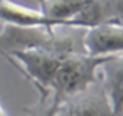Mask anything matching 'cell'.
<instances>
[{"label":"cell","instance_id":"ba28073f","mask_svg":"<svg viewBox=\"0 0 123 116\" xmlns=\"http://www.w3.org/2000/svg\"><path fill=\"white\" fill-rule=\"evenodd\" d=\"M86 0H39L41 12L49 19L62 22L66 27L76 29L73 19L83 10Z\"/></svg>","mask_w":123,"mask_h":116},{"label":"cell","instance_id":"5b68a950","mask_svg":"<svg viewBox=\"0 0 123 116\" xmlns=\"http://www.w3.org/2000/svg\"><path fill=\"white\" fill-rule=\"evenodd\" d=\"M123 25L121 20H111L88 27L83 37V52L94 57L121 56Z\"/></svg>","mask_w":123,"mask_h":116},{"label":"cell","instance_id":"52a82bcc","mask_svg":"<svg viewBox=\"0 0 123 116\" xmlns=\"http://www.w3.org/2000/svg\"><path fill=\"white\" fill-rule=\"evenodd\" d=\"M98 79L101 82V87L111 103L116 114L121 116L123 109V59L121 56H116L105 62L98 71Z\"/></svg>","mask_w":123,"mask_h":116},{"label":"cell","instance_id":"30bf717a","mask_svg":"<svg viewBox=\"0 0 123 116\" xmlns=\"http://www.w3.org/2000/svg\"><path fill=\"white\" fill-rule=\"evenodd\" d=\"M0 56H2V57H4V59H5L7 62H10V66H12V67H15V69H17V71H19V72H20V74L24 76V71L20 69V66L17 64V61H14V59H12V57H10L9 54H5V52H4L2 49H0ZM24 77H25V76H24Z\"/></svg>","mask_w":123,"mask_h":116},{"label":"cell","instance_id":"6da1fadb","mask_svg":"<svg viewBox=\"0 0 123 116\" xmlns=\"http://www.w3.org/2000/svg\"><path fill=\"white\" fill-rule=\"evenodd\" d=\"M113 57L116 56L94 57V56H88L78 51L66 54L51 84V93L57 96L59 99L66 101L68 98L84 91L98 79L99 67Z\"/></svg>","mask_w":123,"mask_h":116},{"label":"cell","instance_id":"277c9868","mask_svg":"<svg viewBox=\"0 0 123 116\" xmlns=\"http://www.w3.org/2000/svg\"><path fill=\"white\" fill-rule=\"evenodd\" d=\"M57 113L61 116H120L108 101L99 79L84 91L68 98Z\"/></svg>","mask_w":123,"mask_h":116},{"label":"cell","instance_id":"8992f818","mask_svg":"<svg viewBox=\"0 0 123 116\" xmlns=\"http://www.w3.org/2000/svg\"><path fill=\"white\" fill-rule=\"evenodd\" d=\"M0 22L20 27H66L62 22L49 19L41 10L24 7L20 4L10 2V0H0Z\"/></svg>","mask_w":123,"mask_h":116},{"label":"cell","instance_id":"3957f363","mask_svg":"<svg viewBox=\"0 0 123 116\" xmlns=\"http://www.w3.org/2000/svg\"><path fill=\"white\" fill-rule=\"evenodd\" d=\"M64 56L66 54H57L44 49L10 52V57L17 61V64L24 71L25 79H29L39 89V94L51 91V84L54 81V76Z\"/></svg>","mask_w":123,"mask_h":116},{"label":"cell","instance_id":"8fae6325","mask_svg":"<svg viewBox=\"0 0 123 116\" xmlns=\"http://www.w3.org/2000/svg\"><path fill=\"white\" fill-rule=\"evenodd\" d=\"M0 116H9V114L5 113V109H4V106H2V103H0Z\"/></svg>","mask_w":123,"mask_h":116},{"label":"cell","instance_id":"7c38bea8","mask_svg":"<svg viewBox=\"0 0 123 116\" xmlns=\"http://www.w3.org/2000/svg\"><path fill=\"white\" fill-rule=\"evenodd\" d=\"M56 116H61V114H59V113H57V114H56Z\"/></svg>","mask_w":123,"mask_h":116},{"label":"cell","instance_id":"7a4b0ae2","mask_svg":"<svg viewBox=\"0 0 123 116\" xmlns=\"http://www.w3.org/2000/svg\"><path fill=\"white\" fill-rule=\"evenodd\" d=\"M0 49L10 56L15 51L44 49L57 54H69L74 49V41L71 37L56 34V29L49 27H20L4 24L0 32Z\"/></svg>","mask_w":123,"mask_h":116},{"label":"cell","instance_id":"9c48e42d","mask_svg":"<svg viewBox=\"0 0 123 116\" xmlns=\"http://www.w3.org/2000/svg\"><path fill=\"white\" fill-rule=\"evenodd\" d=\"M62 103H64L62 99H59L49 91V93L39 94V101L31 108H24V111L29 116H56Z\"/></svg>","mask_w":123,"mask_h":116}]
</instances>
